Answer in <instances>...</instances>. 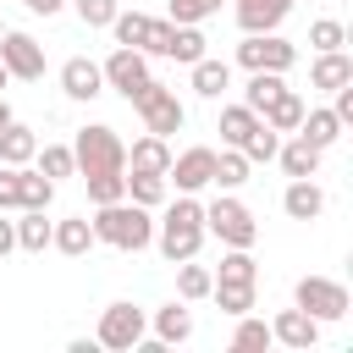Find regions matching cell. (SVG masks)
<instances>
[{
	"mask_svg": "<svg viewBox=\"0 0 353 353\" xmlns=\"http://www.w3.org/2000/svg\"><path fill=\"white\" fill-rule=\"evenodd\" d=\"M232 11L243 33H276L292 17V0H232Z\"/></svg>",
	"mask_w": 353,
	"mask_h": 353,
	"instance_id": "9a60e30c",
	"label": "cell"
},
{
	"mask_svg": "<svg viewBox=\"0 0 353 353\" xmlns=\"http://www.w3.org/2000/svg\"><path fill=\"white\" fill-rule=\"evenodd\" d=\"M276 160H281L287 176H314L320 171V149L309 138H298V132H287V143H276Z\"/></svg>",
	"mask_w": 353,
	"mask_h": 353,
	"instance_id": "44dd1931",
	"label": "cell"
},
{
	"mask_svg": "<svg viewBox=\"0 0 353 353\" xmlns=\"http://www.w3.org/2000/svg\"><path fill=\"white\" fill-rule=\"evenodd\" d=\"M210 298L221 303V314H232V320H237V314H248V309H254V281H215V287H210Z\"/></svg>",
	"mask_w": 353,
	"mask_h": 353,
	"instance_id": "1f68e13d",
	"label": "cell"
},
{
	"mask_svg": "<svg viewBox=\"0 0 353 353\" xmlns=\"http://www.w3.org/2000/svg\"><path fill=\"white\" fill-rule=\"evenodd\" d=\"M165 193H171V182H165V176H154V171H127V199H132V204L160 210V204H165Z\"/></svg>",
	"mask_w": 353,
	"mask_h": 353,
	"instance_id": "484cf974",
	"label": "cell"
},
{
	"mask_svg": "<svg viewBox=\"0 0 353 353\" xmlns=\"http://www.w3.org/2000/svg\"><path fill=\"white\" fill-rule=\"evenodd\" d=\"M72 160H77V176H105V171H127V143L116 138V127L94 121L77 132L72 143Z\"/></svg>",
	"mask_w": 353,
	"mask_h": 353,
	"instance_id": "3957f363",
	"label": "cell"
},
{
	"mask_svg": "<svg viewBox=\"0 0 353 353\" xmlns=\"http://www.w3.org/2000/svg\"><path fill=\"white\" fill-rule=\"evenodd\" d=\"M309 44H314V50H342V44H347V28H342L336 17H320V22L309 28Z\"/></svg>",
	"mask_w": 353,
	"mask_h": 353,
	"instance_id": "b9f144b4",
	"label": "cell"
},
{
	"mask_svg": "<svg viewBox=\"0 0 353 353\" xmlns=\"http://www.w3.org/2000/svg\"><path fill=\"white\" fill-rule=\"evenodd\" d=\"M0 210H22V165H0Z\"/></svg>",
	"mask_w": 353,
	"mask_h": 353,
	"instance_id": "ee69618b",
	"label": "cell"
},
{
	"mask_svg": "<svg viewBox=\"0 0 353 353\" xmlns=\"http://www.w3.org/2000/svg\"><path fill=\"white\" fill-rule=\"evenodd\" d=\"M88 182V204H116L127 199V171H105V176H83Z\"/></svg>",
	"mask_w": 353,
	"mask_h": 353,
	"instance_id": "8d00e7d4",
	"label": "cell"
},
{
	"mask_svg": "<svg viewBox=\"0 0 353 353\" xmlns=\"http://www.w3.org/2000/svg\"><path fill=\"white\" fill-rule=\"evenodd\" d=\"M94 243H110V248H121V254H138V248H149L154 243V215L143 210V204H132V199H116V204H94Z\"/></svg>",
	"mask_w": 353,
	"mask_h": 353,
	"instance_id": "7a4b0ae2",
	"label": "cell"
},
{
	"mask_svg": "<svg viewBox=\"0 0 353 353\" xmlns=\"http://www.w3.org/2000/svg\"><path fill=\"white\" fill-rule=\"evenodd\" d=\"M199 55H204V33H199V28H176V39H171L165 61H182V66H193Z\"/></svg>",
	"mask_w": 353,
	"mask_h": 353,
	"instance_id": "f35d334b",
	"label": "cell"
},
{
	"mask_svg": "<svg viewBox=\"0 0 353 353\" xmlns=\"http://www.w3.org/2000/svg\"><path fill=\"white\" fill-rule=\"evenodd\" d=\"M0 66H6L17 83H39V77H44V44H39L33 33L6 28V33H0Z\"/></svg>",
	"mask_w": 353,
	"mask_h": 353,
	"instance_id": "30bf717a",
	"label": "cell"
},
{
	"mask_svg": "<svg viewBox=\"0 0 353 353\" xmlns=\"http://www.w3.org/2000/svg\"><path fill=\"white\" fill-rule=\"evenodd\" d=\"M132 110L143 116V132H160V138H171V132H182V121H188V105L176 99V88H165V83H143V94L132 99Z\"/></svg>",
	"mask_w": 353,
	"mask_h": 353,
	"instance_id": "52a82bcc",
	"label": "cell"
},
{
	"mask_svg": "<svg viewBox=\"0 0 353 353\" xmlns=\"http://www.w3.org/2000/svg\"><path fill=\"white\" fill-rule=\"evenodd\" d=\"M303 110H309V105H303V94H292V88H281V94H276V99H270V105L259 110V121H265L270 132H298V121H303Z\"/></svg>",
	"mask_w": 353,
	"mask_h": 353,
	"instance_id": "ffe728a7",
	"label": "cell"
},
{
	"mask_svg": "<svg viewBox=\"0 0 353 353\" xmlns=\"http://www.w3.org/2000/svg\"><path fill=\"white\" fill-rule=\"evenodd\" d=\"M292 61H298V44L281 33H243V44H237L243 72H292Z\"/></svg>",
	"mask_w": 353,
	"mask_h": 353,
	"instance_id": "ba28073f",
	"label": "cell"
},
{
	"mask_svg": "<svg viewBox=\"0 0 353 353\" xmlns=\"http://www.w3.org/2000/svg\"><path fill=\"white\" fill-rule=\"evenodd\" d=\"M292 303H298L303 314H314L320 325H331V320H347V309H353L347 287H342V281H331V276H298V287H292Z\"/></svg>",
	"mask_w": 353,
	"mask_h": 353,
	"instance_id": "8992f818",
	"label": "cell"
},
{
	"mask_svg": "<svg viewBox=\"0 0 353 353\" xmlns=\"http://www.w3.org/2000/svg\"><path fill=\"white\" fill-rule=\"evenodd\" d=\"M270 347V325L254 320V314H237V331H232V353H259Z\"/></svg>",
	"mask_w": 353,
	"mask_h": 353,
	"instance_id": "e575fe53",
	"label": "cell"
},
{
	"mask_svg": "<svg viewBox=\"0 0 353 353\" xmlns=\"http://www.w3.org/2000/svg\"><path fill=\"white\" fill-rule=\"evenodd\" d=\"M50 248L66 254V259H83V254L94 248V226H88V215H66V221H55V226H50Z\"/></svg>",
	"mask_w": 353,
	"mask_h": 353,
	"instance_id": "e0dca14e",
	"label": "cell"
},
{
	"mask_svg": "<svg viewBox=\"0 0 353 353\" xmlns=\"http://www.w3.org/2000/svg\"><path fill=\"white\" fill-rule=\"evenodd\" d=\"M61 94H66V99H77V105L99 99V94H105V72H99V61L72 55V61L61 66Z\"/></svg>",
	"mask_w": 353,
	"mask_h": 353,
	"instance_id": "4fadbf2b",
	"label": "cell"
},
{
	"mask_svg": "<svg viewBox=\"0 0 353 353\" xmlns=\"http://www.w3.org/2000/svg\"><path fill=\"white\" fill-rule=\"evenodd\" d=\"M276 143H281V132H270V127L259 121V127L243 138V154H248V160H276Z\"/></svg>",
	"mask_w": 353,
	"mask_h": 353,
	"instance_id": "7bdbcfd3",
	"label": "cell"
},
{
	"mask_svg": "<svg viewBox=\"0 0 353 353\" xmlns=\"http://www.w3.org/2000/svg\"><path fill=\"white\" fill-rule=\"evenodd\" d=\"M50 226H55V221H50L44 210H17V248H22V254H44V248H50Z\"/></svg>",
	"mask_w": 353,
	"mask_h": 353,
	"instance_id": "d4e9b609",
	"label": "cell"
},
{
	"mask_svg": "<svg viewBox=\"0 0 353 353\" xmlns=\"http://www.w3.org/2000/svg\"><path fill=\"white\" fill-rule=\"evenodd\" d=\"M17 248V221H6V210H0V259Z\"/></svg>",
	"mask_w": 353,
	"mask_h": 353,
	"instance_id": "f6af8a7d",
	"label": "cell"
},
{
	"mask_svg": "<svg viewBox=\"0 0 353 353\" xmlns=\"http://www.w3.org/2000/svg\"><path fill=\"white\" fill-rule=\"evenodd\" d=\"M22 6H28V11H33V17H55V11H61V6H66V0H22Z\"/></svg>",
	"mask_w": 353,
	"mask_h": 353,
	"instance_id": "bcb514c9",
	"label": "cell"
},
{
	"mask_svg": "<svg viewBox=\"0 0 353 353\" xmlns=\"http://www.w3.org/2000/svg\"><path fill=\"white\" fill-rule=\"evenodd\" d=\"M226 88H232V66L215 61V55H199V61H193V94H199V99H221Z\"/></svg>",
	"mask_w": 353,
	"mask_h": 353,
	"instance_id": "603a6c76",
	"label": "cell"
},
{
	"mask_svg": "<svg viewBox=\"0 0 353 353\" xmlns=\"http://www.w3.org/2000/svg\"><path fill=\"white\" fill-rule=\"evenodd\" d=\"M0 33H6V22H0Z\"/></svg>",
	"mask_w": 353,
	"mask_h": 353,
	"instance_id": "681fc988",
	"label": "cell"
},
{
	"mask_svg": "<svg viewBox=\"0 0 353 353\" xmlns=\"http://www.w3.org/2000/svg\"><path fill=\"white\" fill-rule=\"evenodd\" d=\"M33 154H39V132L11 116L0 127V165H33Z\"/></svg>",
	"mask_w": 353,
	"mask_h": 353,
	"instance_id": "ac0fdd59",
	"label": "cell"
},
{
	"mask_svg": "<svg viewBox=\"0 0 353 353\" xmlns=\"http://www.w3.org/2000/svg\"><path fill=\"white\" fill-rule=\"evenodd\" d=\"M248 165H254V160H248L243 149H221V154H215V176H210V182H215L221 193H232V188H243V182H248Z\"/></svg>",
	"mask_w": 353,
	"mask_h": 353,
	"instance_id": "83f0119b",
	"label": "cell"
},
{
	"mask_svg": "<svg viewBox=\"0 0 353 353\" xmlns=\"http://www.w3.org/2000/svg\"><path fill=\"white\" fill-rule=\"evenodd\" d=\"M215 281H254V287H259V265H254V254H248V248H226Z\"/></svg>",
	"mask_w": 353,
	"mask_h": 353,
	"instance_id": "836d02e7",
	"label": "cell"
},
{
	"mask_svg": "<svg viewBox=\"0 0 353 353\" xmlns=\"http://www.w3.org/2000/svg\"><path fill=\"white\" fill-rule=\"evenodd\" d=\"M259 127V110H248V105H226L221 110V143L226 149H243V138Z\"/></svg>",
	"mask_w": 353,
	"mask_h": 353,
	"instance_id": "4316f807",
	"label": "cell"
},
{
	"mask_svg": "<svg viewBox=\"0 0 353 353\" xmlns=\"http://www.w3.org/2000/svg\"><path fill=\"white\" fill-rule=\"evenodd\" d=\"M210 176H215V149H204V143L171 154V165H165V182H171L176 193H204Z\"/></svg>",
	"mask_w": 353,
	"mask_h": 353,
	"instance_id": "8fae6325",
	"label": "cell"
},
{
	"mask_svg": "<svg viewBox=\"0 0 353 353\" xmlns=\"http://www.w3.org/2000/svg\"><path fill=\"white\" fill-rule=\"evenodd\" d=\"M171 39H176V22H171V17H149V33H143L138 50H143V55H165Z\"/></svg>",
	"mask_w": 353,
	"mask_h": 353,
	"instance_id": "60d3db41",
	"label": "cell"
},
{
	"mask_svg": "<svg viewBox=\"0 0 353 353\" xmlns=\"http://www.w3.org/2000/svg\"><path fill=\"white\" fill-rule=\"evenodd\" d=\"M204 237H210L204 232V204L193 193H176L165 204V221L154 226V248L165 254V265H182V259H199Z\"/></svg>",
	"mask_w": 353,
	"mask_h": 353,
	"instance_id": "6da1fadb",
	"label": "cell"
},
{
	"mask_svg": "<svg viewBox=\"0 0 353 353\" xmlns=\"http://www.w3.org/2000/svg\"><path fill=\"white\" fill-rule=\"evenodd\" d=\"M6 121H11V105H6V94H0V127H6Z\"/></svg>",
	"mask_w": 353,
	"mask_h": 353,
	"instance_id": "7dc6e473",
	"label": "cell"
},
{
	"mask_svg": "<svg viewBox=\"0 0 353 353\" xmlns=\"http://www.w3.org/2000/svg\"><path fill=\"white\" fill-rule=\"evenodd\" d=\"M287 88V72H248V88H243V105L248 110H265L276 94Z\"/></svg>",
	"mask_w": 353,
	"mask_h": 353,
	"instance_id": "f546056e",
	"label": "cell"
},
{
	"mask_svg": "<svg viewBox=\"0 0 353 353\" xmlns=\"http://www.w3.org/2000/svg\"><path fill=\"white\" fill-rule=\"evenodd\" d=\"M281 210H287V221H320L325 215V188L314 176H292L281 188Z\"/></svg>",
	"mask_w": 353,
	"mask_h": 353,
	"instance_id": "5bb4252c",
	"label": "cell"
},
{
	"mask_svg": "<svg viewBox=\"0 0 353 353\" xmlns=\"http://www.w3.org/2000/svg\"><path fill=\"white\" fill-rule=\"evenodd\" d=\"M55 204V182L39 165H22V210H50Z\"/></svg>",
	"mask_w": 353,
	"mask_h": 353,
	"instance_id": "d6a6232c",
	"label": "cell"
},
{
	"mask_svg": "<svg viewBox=\"0 0 353 353\" xmlns=\"http://www.w3.org/2000/svg\"><path fill=\"white\" fill-rule=\"evenodd\" d=\"M210 287H215V270H204V265H193V259L176 265V298H182V303L210 298Z\"/></svg>",
	"mask_w": 353,
	"mask_h": 353,
	"instance_id": "f1b7e54d",
	"label": "cell"
},
{
	"mask_svg": "<svg viewBox=\"0 0 353 353\" xmlns=\"http://www.w3.org/2000/svg\"><path fill=\"white\" fill-rule=\"evenodd\" d=\"M110 33H116V44L138 50L143 33H149V17H143V11H116V17H110Z\"/></svg>",
	"mask_w": 353,
	"mask_h": 353,
	"instance_id": "d590c367",
	"label": "cell"
},
{
	"mask_svg": "<svg viewBox=\"0 0 353 353\" xmlns=\"http://www.w3.org/2000/svg\"><path fill=\"white\" fill-rule=\"evenodd\" d=\"M143 336H149V314H143L138 303H127V298L105 303L99 331H94V342H99V347H110V353H132Z\"/></svg>",
	"mask_w": 353,
	"mask_h": 353,
	"instance_id": "5b68a950",
	"label": "cell"
},
{
	"mask_svg": "<svg viewBox=\"0 0 353 353\" xmlns=\"http://www.w3.org/2000/svg\"><path fill=\"white\" fill-rule=\"evenodd\" d=\"M342 83H353V55H347V50H314V66H309V88L331 94V88H342Z\"/></svg>",
	"mask_w": 353,
	"mask_h": 353,
	"instance_id": "2e32d148",
	"label": "cell"
},
{
	"mask_svg": "<svg viewBox=\"0 0 353 353\" xmlns=\"http://www.w3.org/2000/svg\"><path fill=\"white\" fill-rule=\"evenodd\" d=\"M204 232H210V237H221L226 248H254L259 221H254V210H248L243 199L221 193V199H210V204H204Z\"/></svg>",
	"mask_w": 353,
	"mask_h": 353,
	"instance_id": "277c9868",
	"label": "cell"
},
{
	"mask_svg": "<svg viewBox=\"0 0 353 353\" xmlns=\"http://www.w3.org/2000/svg\"><path fill=\"white\" fill-rule=\"evenodd\" d=\"M72 11H77L83 28H110V17L121 11V0H72Z\"/></svg>",
	"mask_w": 353,
	"mask_h": 353,
	"instance_id": "ab89813d",
	"label": "cell"
},
{
	"mask_svg": "<svg viewBox=\"0 0 353 353\" xmlns=\"http://www.w3.org/2000/svg\"><path fill=\"white\" fill-rule=\"evenodd\" d=\"M6 83H11V72H6V66H0V88H6Z\"/></svg>",
	"mask_w": 353,
	"mask_h": 353,
	"instance_id": "c3c4849f",
	"label": "cell"
},
{
	"mask_svg": "<svg viewBox=\"0 0 353 353\" xmlns=\"http://www.w3.org/2000/svg\"><path fill=\"white\" fill-rule=\"evenodd\" d=\"M154 342H165V347H176V342H188L193 336V314H188V303L176 298V303H165V309H154Z\"/></svg>",
	"mask_w": 353,
	"mask_h": 353,
	"instance_id": "7402d4cb",
	"label": "cell"
},
{
	"mask_svg": "<svg viewBox=\"0 0 353 353\" xmlns=\"http://www.w3.org/2000/svg\"><path fill=\"white\" fill-rule=\"evenodd\" d=\"M342 132H347V127L336 121V110H331V105H325V110H303V121H298V138H309L320 154H325V149H331Z\"/></svg>",
	"mask_w": 353,
	"mask_h": 353,
	"instance_id": "cb8c5ba5",
	"label": "cell"
},
{
	"mask_svg": "<svg viewBox=\"0 0 353 353\" xmlns=\"http://www.w3.org/2000/svg\"><path fill=\"white\" fill-rule=\"evenodd\" d=\"M33 165L50 176V182H61V176H77V160H72V143H39V154H33Z\"/></svg>",
	"mask_w": 353,
	"mask_h": 353,
	"instance_id": "4dcf8cb0",
	"label": "cell"
},
{
	"mask_svg": "<svg viewBox=\"0 0 353 353\" xmlns=\"http://www.w3.org/2000/svg\"><path fill=\"white\" fill-rule=\"evenodd\" d=\"M99 72H105V88H116V94L132 105V99L143 94V83H149V55H143V50L116 44V50L105 55V66H99Z\"/></svg>",
	"mask_w": 353,
	"mask_h": 353,
	"instance_id": "9c48e42d",
	"label": "cell"
},
{
	"mask_svg": "<svg viewBox=\"0 0 353 353\" xmlns=\"http://www.w3.org/2000/svg\"><path fill=\"white\" fill-rule=\"evenodd\" d=\"M165 165H171V138H160V132H143V138L127 149V171H154V176H165Z\"/></svg>",
	"mask_w": 353,
	"mask_h": 353,
	"instance_id": "d6986e66",
	"label": "cell"
},
{
	"mask_svg": "<svg viewBox=\"0 0 353 353\" xmlns=\"http://www.w3.org/2000/svg\"><path fill=\"white\" fill-rule=\"evenodd\" d=\"M270 342H281V347H292V353H309V347L320 342V320L292 303V309H281V314L270 320Z\"/></svg>",
	"mask_w": 353,
	"mask_h": 353,
	"instance_id": "7c38bea8",
	"label": "cell"
},
{
	"mask_svg": "<svg viewBox=\"0 0 353 353\" xmlns=\"http://www.w3.org/2000/svg\"><path fill=\"white\" fill-rule=\"evenodd\" d=\"M221 11V0H171V22L176 28H199V22H210Z\"/></svg>",
	"mask_w": 353,
	"mask_h": 353,
	"instance_id": "74e56055",
	"label": "cell"
}]
</instances>
